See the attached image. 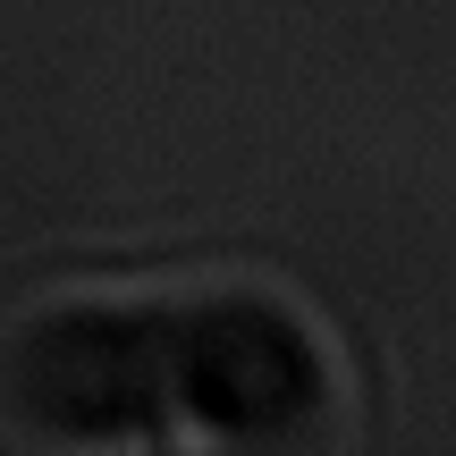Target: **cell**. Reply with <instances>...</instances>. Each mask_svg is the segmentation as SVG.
I'll list each match as a JSON object with an SVG mask.
<instances>
[{
    "label": "cell",
    "mask_w": 456,
    "mask_h": 456,
    "mask_svg": "<svg viewBox=\"0 0 456 456\" xmlns=\"http://www.w3.org/2000/svg\"><path fill=\"white\" fill-rule=\"evenodd\" d=\"M0 423L34 456H178V296H60L0 338Z\"/></svg>",
    "instance_id": "1"
},
{
    "label": "cell",
    "mask_w": 456,
    "mask_h": 456,
    "mask_svg": "<svg viewBox=\"0 0 456 456\" xmlns=\"http://www.w3.org/2000/svg\"><path fill=\"white\" fill-rule=\"evenodd\" d=\"M338 372L271 288H178V456H313Z\"/></svg>",
    "instance_id": "2"
}]
</instances>
